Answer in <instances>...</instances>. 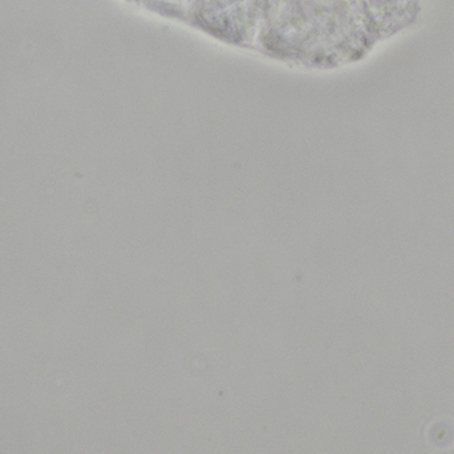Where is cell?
<instances>
[{"instance_id":"cell-1","label":"cell","mask_w":454,"mask_h":454,"mask_svg":"<svg viewBox=\"0 0 454 454\" xmlns=\"http://www.w3.org/2000/svg\"><path fill=\"white\" fill-rule=\"evenodd\" d=\"M145 11L165 17L201 22L211 20L220 13L226 0H125Z\"/></svg>"}]
</instances>
